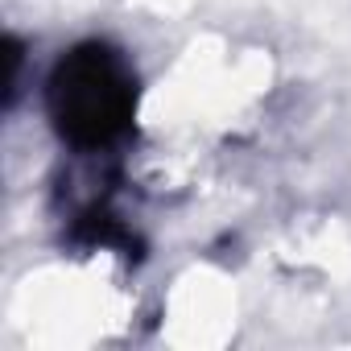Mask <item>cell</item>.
Wrapping results in <instances>:
<instances>
[{
	"label": "cell",
	"mask_w": 351,
	"mask_h": 351,
	"mask_svg": "<svg viewBox=\"0 0 351 351\" xmlns=\"http://www.w3.org/2000/svg\"><path fill=\"white\" fill-rule=\"evenodd\" d=\"M46 116L54 136L75 153H108L132 132L136 71L104 38L71 46L46 79Z\"/></svg>",
	"instance_id": "1"
}]
</instances>
